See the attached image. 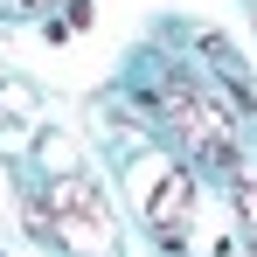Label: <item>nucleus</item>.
Returning a JSON list of instances; mask_svg holds the SVG:
<instances>
[{
  "label": "nucleus",
  "instance_id": "0eeeda50",
  "mask_svg": "<svg viewBox=\"0 0 257 257\" xmlns=\"http://www.w3.org/2000/svg\"><path fill=\"white\" fill-rule=\"evenodd\" d=\"M209 257H250V250H236V243H222V250H209Z\"/></svg>",
  "mask_w": 257,
  "mask_h": 257
},
{
  "label": "nucleus",
  "instance_id": "7ed1b4c3",
  "mask_svg": "<svg viewBox=\"0 0 257 257\" xmlns=\"http://www.w3.org/2000/svg\"><path fill=\"white\" fill-rule=\"evenodd\" d=\"M132 188H139V215L160 236L181 229V215L195 209V181H188V167H174V160H146V181L132 174Z\"/></svg>",
  "mask_w": 257,
  "mask_h": 257
},
{
  "label": "nucleus",
  "instance_id": "f03ea898",
  "mask_svg": "<svg viewBox=\"0 0 257 257\" xmlns=\"http://www.w3.org/2000/svg\"><path fill=\"white\" fill-rule=\"evenodd\" d=\"M42 202H49V243L84 250V257H111V215H104L97 181H84V174H56Z\"/></svg>",
  "mask_w": 257,
  "mask_h": 257
},
{
  "label": "nucleus",
  "instance_id": "f257e3e1",
  "mask_svg": "<svg viewBox=\"0 0 257 257\" xmlns=\"http://www.w3.org/2000/svg\"><path fill=\"white\" fill-rule=\"evenodd\" d=\"M160 111H167V125L181 132V146H188L202 167H236V153H243V146H236V118H229L195 77L174 70L167 84H160Z\"/></svg>",
  "mask_w": 257,
  "mask_h": 257
},
{
  "label": "nucleus",
  "instance_id": "39448f33",
  "mask_svg": "<svg viewBox=\"0 0 257 257\" xmlns=\"http://www.w3.org/2000/svg\"><path fill=\"white\" fill-rule=\"evenodd\" d=\"M77 28H90V7H84V0H70V14H63V21H49V35H56V42H63V35H77Z\"/></svg>",
  "mask_w": 257,
  "mask_h": 257
},
{
  "label": "nucleus",
  "instance_id": "423d86ee",
  "mask_svg": "<svg viewBox=\"0 0 257 257\" xmlns=\"http://www.w3.org/2000/svg\"><path fill=\"white\" fill-rule=\"evenodd\" d=\"M56 0H7V14H49Z\"/></svg>",
  "mask_w": 257,
  "mask_h": 257
},
{
  "label": "nucleus",
  "instance_id": "20e7f679",
  "mask_svg": "<svg viewBox=\"0 0 257 257\" xmlns=\"http://www.w3.org/2000/svg\"><path fill=\"white\" fill-rule=\"evenodd\" d=\"M236 215H243V229H250V243H257V174L236 181Z\"/></svg>",
  "mask_w": 257,
  "mask_h": 257
}]
</instances>
